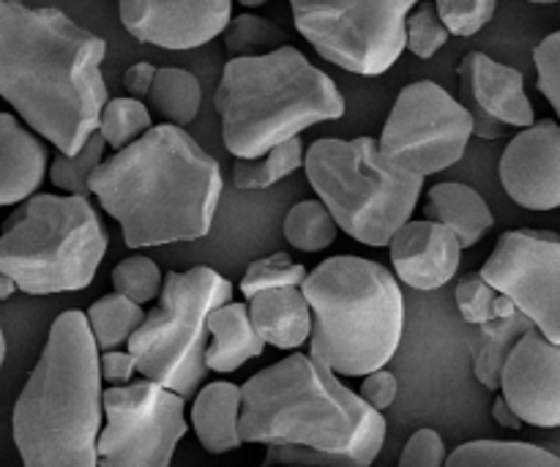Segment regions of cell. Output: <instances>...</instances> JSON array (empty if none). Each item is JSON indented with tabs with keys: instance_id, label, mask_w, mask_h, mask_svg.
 <instances>
[{
	"instance_id": "6da1fadb",
	"label": "cell",
	"mask_w": 560,
	"mask_h": 467,
	"mask_svg": "<svg viewBox=\"0 0 560 467\" xmlns=\"http://www.w3.org/2000/svg\"><path fill=\"white\" fill-rule=\"evenodd\" d=\"M104 58L107 42L60 9L0 0V98L63 156L96 135Z\"/></svg>"
},
{
	"instance_id": "7a4b0ae2",
	"label": "cell",
	"mask_w": 560,
	"mask_h": 467,
	"mask_svg": "<svg viewBox=\"0 0 560 467\" xmlns=\"http://www.w3.org/2000/svg\"><path fill=\"white\" fill-rule=\"evenodd\" d=\"M241 441L268 448L266 465L370 467L386 419L312 355H288L241 386Z\"/></svg>"
},
{
	"instance_id": "3957f363",
	"label": "cell",
	"mask_w": 560,
	"mask_h": 467,
	"mask_svg": "<svg viewBox=\"0 0 560 467\" xmlns=\"http://www.w3.org/2000/svg\"><path fill=\"white\" fill-rule=\"evenodd\" d=\"M222 189L217 159L175 124L151 126L91 175V195L120 224L129 249L206 238Z\"/></svg>"
},
{
	"instance_id": "277c9868",
	"label": "cell",
	"mask_w": 560,
	"mask_h": 467,
	"mask_svg": "<svg viewBox=\"0 0 560 467\" xmlns=\"http://www.w3.org/2000/svg\"><path fill=\"white\" fill-rule=\"evenodd\" d=\"M98 348L82 312L55 317L11 416L22 467H98L102 432Z\"/></svg>"
},
{
	"instance_id": "5b68a950",
	"label": "cell",
	"mask_w": 560,
	"mask_h": 467,
	"mask_svg": "<svg viewBox=\"0 0 560 467\" xmlns=\"http://www.w3.org/2000/svg\"><path fill=\"white\" fill-rule=\"evenodd\" d=\"M224 148L235 159H255L301 131L345 115L337 82L284 47L252 58H230L213 96Z\"/></svg>"
},
{
	"instance_id": "8992f818",
	"label": "cell",
	"mask_w": 560,
	"mask_h": 467,
	"mask_svg": "<svg viewBox=\"0 0 560 467\" xmlns=\"http://www.w3.org/2000/svg\"><path fill=\"white\" fill-rule=\"evenodd\" d=\"M301 293L312 310L310 355L334 375L364 377L397 355L405 299L397 277L366 257H328L306 273Z\"/></svg>"
},
{
	"instance_id": "52a82bcc",
	"label": "cell",
	"mask_w": 560,
	"mask_h": 467,
	"mask_svg": "<svg viewBox=\"0 0 560 467\" xmlns=\"http://www.w3.org/2000/svg\"><path fill=\"white\" fill-rule=\"evenodd\" d=\"M109 235L88 197L33 195L0 233V271L27 295L77 293L96 277Z\"/></svg>"
},
{
	"instance_id": "ba28073f",
	"label": "cell",
	"mask_w": 560,
	"mask_h": 467,
	"mask_svg": "<svg viewBox=\"0 0 560 467\" xmlns=\"http://www.w3.org/2000/svg\"><path fill=\"white\" fill-rule=\"evenodd\" d=\"M304 170L337 227L375 249L388 246L394 233L410 222L424 189V178L383 156L375 137L312 142Z\"/></svg>"
},
{
	"instance_id": "9c48e42d",
	"label": "cell",
	"mask_w": 560,
	"mask_h": 467,
	"mask_svg": "<svg viewBox=\"0 0 560 467\" xmlns=\"http://www.w3.org/2000/svg\"><path fill=\"white\" fill-rule=\"evenodd\" d=\"M233 282L208 266L170 271L159 290V306L126 342L137 372L189 399L208 372V315L233 301Z\"/></svg>"
},
{
	"instance_id": "30bf717a",
	"label": "cell",
	"mask_w": 560,
	"mask_h": 467,
	"mask_svg": "<svg viewBox=\"0 0 560 467\" xmlns=\"http://www.w3.org/2000/svg\"><path fill=\"white\" fill-rule=\"evenodd\" d=\"M421 0H290L295 31L320 58L361 77L386 74L405 52V20Z\"/></svg>"
},
{
	"instance_id": "8fae6325",
	"label": "cell",
	"mask_w": 560,
	"mask_h": 467,
	"mask_svg": "<svg viewBox=\"0 0 560 467\" xmlns=\"http://www.w3.org/2000/svg\"><path fill=\"white\" fill-rule=\"evenodd\" d=\"M474 118L432 80L402 87L377 140L383 156L419 178L454 167L468 151Z\"/></svg>"
},
{
	"instance_id": "7c38bea8",
	"label": "cell",
	"mask_w": 560,
	"mask_h": 467,
	"mask_svg": "<svg viewBox=\"0 0 560 467\" xmlns=\"http://www.w3.org/2000/svg\"><path fill=\"white\" fill-rule=\"evenodd\" d=\"M102 410L107 424L98 432V467H170L189 432L186 399L153 381L107 388Z\"/></svg>"
},
{
	"instance_id": "4fadbf2b",
	"label": "cell",
	"mask_w": 560,
	"mask_h": 467,
	"mask_svg": "<svg viewBox=\"0 0 560 467\" xmlns=\"http://www.w3.org/2000/svg\"><path fill=\"white\" fill-rule=\"evenodd\" d=\"M479 273L534 323L536 331L560 345V235L509 230Z\"/></svg>"
},
{
	"instance_id": "5bb4252c",
	"label": "cell",
	"mask_w": 560,
	"mask_h": 467,
	"mask_svg": "<svg viewBox=\"0 0 560 467\" xmlns=\"http://www.w3.org/2000/svg\"><path fill=\"white\" fill-rule=\"evenodd\" d=\"M118 11L137 42L180 52L222 36L233 0H118Z\"/></svg>"
},
{
	"instance_id": "9a60e30c",
	"label": "cell",
	"mask_w": 560,
	"mask_h": 467,
	"mask_svg": "<svg viewBox=\"0 0 560 467\" xmlns=\"http://www.w3.org/2000/svg\"><path fill=\"white\" fill-rule=\"evenodd\" d=\"M501 397L523 424L560 427V345L536 328L523 334L503 364Z\"/></svg>"
},
{
	"instance_id": "2e32d148",
	"label": "cell",
	"mask_w": 560,
	"mask_h": 467,
	"mask_svg": "<svg viewBox=\"0 0 560 467\" xmlns=\"http://www.w3.org/2000/svg\"><path fill=\"white\" fill-rule=\"evenodd\" d=\"M463 104L474 118V135L495 140L506 126L528 129L536 124L534 104L525 93V77L485 52H468L459 63Z\"/></svg>"
},
{
	"instance_id": "e0dca14e",
	"label": "cell",
	"mask_w": 560,
	"mask_h": 467,
	"mask_svg": "<svg viewBox=\"0 0 560 467\" xmlns=\"http://www.w3.org/2000/svg\"><path fill=\"white\" fill-rule=\"evenodd\" d=\"M506 195L528 211L560 208V124L539 120L520 131L501 156Z\"/></svg>"
},
{
	"instance_id": "ac0fdd59",
	"label": "cell",
	"mask_w": 560,
	"mask_h": 467,
	"mask_svg": "<svg viewBox=\"0 0 560 467\" xmlns=\"http://www.w3.org/2000/svg\"><path fill=\"white\" fill-rule=\"evenodd\" d=\"M394 273L408 288L430 293L452 282L463 262V244L441 222H405L388 241Z\"/></svg>"
},
{
	"instance_id": "d6986e66",
	"label": "cell",
	"mask_w": 560,
	"mask_h": 467,
	"mask_svg": "<svg viewBox=\"0 0 560 467\" xmlns=\"http://www.w3.org/2000/svg\"><path fill=\"white\" fill-rule=\"evenodd\" d=\"M47 145L16 115L0 113V206L33 197L47 173Z\"/></svg>"
},
{
	"instance_id": "ffe728a7",
	"label": "cell",
	"mask_w": 560,
	"mask_h": 467,
	"mask_svg": "<svg viewBox=\"0 0 560 467\" xmlns=\"http://www.w3.org/2000/svg\"><path fill=\"white\" fill-rule=\"evenodd\" d=\"M249 320L262 342L279 350H295L310 339L312 310L301 288L262 290L249 299Z\"/></svg>"
},
{
	"instance_id": "44dd1931",
	"label": "cell",
	"mask_w": 560,
	"mask_h": 467,
	"mask_svg": "<svg viewBox=\"0 0 560 467\" xmlns=\"http://www.w3.org/2000/svg\"><path fill=\"white\" fill-rule=\"evenodd\" d=\"M208 348H206V366L213 372H230L241 370L246 361L260 359L266 342L260 334L255 331L249 320V306L246 304H228L217 306L208 315Z\"/></svg>"
},
{
	"instance_id": "7402d4cb",
	"label": "cell",
	"mask_w": 560,
	"mask_h": 467,
	"mask_svg": "<svg viewBox=\"0 0 560 467\" xmlns=\"http://www.w3.org/2000/svg\"><path fill=\"white\" fill-rule=\"evenodd\" d=\"M424 213L432 222H441L459 238L463 249L479 244L495 224L490 206L476 189L454 180H443L427 191Z\"/></svg>"
},
{
	"instance_id": "603a6c76",
	"label": "cell",
	"mask_w": 560,
	"mask_h": 467,
	"mask_svg": "<svg viewBox=\"0 0 560 467\" xmlns=\"http://www.w3.org/2000/svg\"><path fill=\"white\" fill-rule=\"evenodd\" d=\"M241 421V386L211 383L197 394L191 405V427L208 454H228L244 446L238 432Z\"/></svg>"
},
{
	"instance_id": "cb8c5ba5",
	"label": "cell",
	"mask_w": 560,
	"mask_h": 467,
	"mask_svg": "<svg viewBox=\"0 0 560 467\" xmlns=\"http://www.w3.org/2000/svg\"><path fill=\"white\" fill-rule=\"evenodd\" d=\"M530 328H534V323L523 312H514L509 317H498V320L474 326L468 345L470 359H474V375L481 386L490 388V392L501 388L503 364H506L509 353L520 342V337L528 334Z\"/></svg>"
},
{
	"instance_id": "d4e9b609",
	"label": "cell",
	"mask_w": 560,
	"mask_h": 467,
	"mask_svg": "<svg viewBox=\"0 0 560 467\" xmlns=\"http://www.w3.org/2000/svg\"><path fill=\"white\" fill-rule=\"evenodd\" d=\"M443 467H560V457L534 443L470 441L454 448Z\"/></svg>"
},
{
	"instance_id": "484cf974",
	"label": "cell",
	"mask_w": 560,
	"mask_h": 467,
	"mask_svg": "<svg viewBox=\"0 0 560 467\" xmlns=\"http://www.w3.org/2000/svg\"><path fill=\"white\" fill-rule=\"evenodd\" d=\"M148 98L167 124L189 126L200 115L202 87L191 71L164 66V69H156Z\"/></svg>"
},
{
	"instance_id": "4316f807",
	"label": "cell",
	"mask_w": 560,
	"mask_h": 467,
	"mask_svg": "<svg viewBox=\"0 0 560 467\" xmlns=\"http://www.w3.org/2000/svg\"><path fill=\"white\" fill-rule=\"evenodd\" d=\"M304 153L306 151L301 137H293V140H284L279 142V145H273L271 151H266L262 156L235 159V186L244 191L268 189V186L279 184V180H284L288 175H293L295 170L304 167Z\"/></svg>"
},
{
	"instance_id": "83f0119b",
	"label": "cell",
	"mask_w": 560,
	"mask_h": 467,
	"mask_svg": "<svg viewBox=\"0 0 560 467\" xmlns=\"http://www.w3.org/2000/svg\"><path fill=\"white\" fill-rule=\"evenodd\" d=\"M85 317L98 353H104V350H118L120 345L129 342L131 334L145 320V310L140 304H135V301L126 299V295L113 293L98 299L85 312Z\"/></svg>"
},
{
	"instance_id": "f1b7e54d",
	"label": "cell",
	"mask_w": 560,
	"mask_h": 467,
	"mask_svg": "<svg viewBox=\"0 0 560 467\" xmlns=\"http://www.w3.org/2000/svg\"><path fill=\"white\" fill-rule=\"evenodd\" d=\"M337 222L320 200H301L284 217V238L299 252H323L337 241Z\"/></svg>"
},
{
	"instance_id": "f546056e",
	"label": "cell",
	"mask_w": 560,
	"mask_h": 467,
	"mask_svg": "<svg viewBox=\"0 0 560 467\" xmlns=\"http://www.w3.org/2000/svg\"><path fill=\"white\" fill-rule=\"evenodd\" d=\"M151 126V113H148V107L142 104V98L120 96L107 98V104L102 107V115H98L96 131L113 151H120V148H126L129 142H135L137 137L145 135Z\"/></svg>"
},
{
	"instance_id": "4dcf8cb0",
	"label": "cell",
	"mask_w": 560,
	"mask_h": 467,
	"mask_svg": "<svg viewBox=\"0 0 560 467\" xmlns=\"http://www.w3.org/2000/svg\"><path fill=\"white\" fill-rule=\"evenodd\" d=\"M224 47L230 58H252V55H266L288 44V33L271 20L260 14H238L224 27Z\"/></svg>"
},
{
	"instance_id": "1f68e13d",
	"label": "cell",
	"mask_w": 560,
	"mask_h": 467,
	"mask_svg": "<svg viewBox=\"0 0 560 467\" xmlns=\"http://www.w3.org/2000/svg\"><path fill=\"white\" fill-rule=\"evenodd\" d=\"M104 148L107 142L102 140V135H91V140L80 148L71 156H63L60 153L58 159L49 167V180L58 186L63 195H80L88 197L91 195V175L96 173L98 164L104 162Z\"/></svg>"
},
{
	"instance_id": "d6a6232c",
	"label": "cell",
	"mask_w": 560,
	"mask_h": 467,
	"mask_svg": "<svg viewBox=\"0 0 560 467\" xmlns=\"http://www.w3.org/2000/svg\"><path fill=\"white\" fill-rule=\"evenodd\" d=\"M454 299H457L459 315H463V320L470 323V326H481V323L509 317L517 312V306H514L506 295L498 293L481 273L465 277L463 282L457 284V290H454Z\"/></svg>"
},
{
	"instance_id": "836d02e7",
	"label": "cell",
	"mask_w": 560,
	"mask_h": 467,
	"mask_svg": "<svg viewBox=\"0 0 560 467\" xmlns=\"http://www.w3.org/2000/svg\"><path fill=\"white\" fill-rule=\"evenodd\" d=\"M306 266L295 262L288 252H277L262 260L249 262L244 279H241V293L246 299L262 293V290H277V288H301L306 279Z\"/></svg>"
},
{
	"instance_id": "e575fe53",
	"label": "cell",
	"mask_w": 560,
	"mask_h": 467,
	"mask_svg": "<svg viewBox=\"0 0 560 467\" xmlns=\"http://www.w3.org/2000/svg\"><path fill=\"white\" fill-rule=\"evenodd\" d=\"M162 268L153 260H148V257H126V260H120L118 266L113 268L115 293L126 295V299L135 301V304L140 306H145L148 301L156 299L159 290H162Z\"/></svg>"
},
{
	"instance_id": "d590c367",
	"label": "cell",
	"mask_w": 560,
	"mask_h": 467,
	"mask_svg": "<svg viewBox=\"0 0 560 467\" xmlns=\"http://www.w3.org/2000/svg\"><path fill=\"white\" fill-rule=\"evenodd\" d=\"M448 36L452 33L443 25L441 14L432 3H416V9L405 20V49H410L421 60L432 58L438 49H443Z\"/></svg>"
},
{
	"instance_id": "8d00e7d4",
	"label": "cell",
	"mask_w": 560,
	"mask_h": 467,
	"mask_svg": "<svg viewBox=\"0 0 560 467\" xmlns=\"http://www.w3.org/2000/svg\"><path fill=\"white\" fill-rule=\"evenodd\" d=\"M443 25L452 36H476L495 16L498 0H435Z\"/></svg>"
},
{
	"instance_id": "74e56055",
	"label": "cell",
	"mask_w": 560,
	"mask_h": 467,
	"mask_svg": "<svg viewBox=\"0 0 560 467\" xmlns=\"http://www.w3.org/2000/svg\"><path fill=\"white\" fill-rule=\"evenodd\" d=\"M534 63L539 71V91L558 113L560 120V31L541 38L534 49Z\"/></svg>"
},
{
	"instance_id": "f35d334b",
	"label": "cell",
	"mask_w": 560,
	"mask_h": 467,
	"mask_svg": "<svg viewBox=\"0 0 560 467\" xmlns=\"http://www.w3.org/2000/svg\"><path fill=\"white\" fill-rule=\"evenodd\" d=\"M446 443L435 430H419L402 448L399 467H443L446 465Z\"/></svg>"
},
{
	"instance_id": "ab89813d",
	"label": "cell",
	"mask_w": 560,
	"mask_h": 467,
	"mask_svg": "<svg viewBox=\"0 0 560 467\" xmlns=\"http://www.w3.org/2000/svg\"><path fill=\"white\" fill-rule=\"evenodd\" d=\"M397 394H399L397 377L383 366V370H375L370 372V375H364L359 397L364 399L372 410L383 413V410H388L394 402H397Z\"/></svg>"
},
{
	"instance_id": "60d3db41",
	"label": "cell",
	"mask_w": 560,
	"mask_h": 467,
	"mask_svg": "<svg viewBox=\"0 0 560 467\" xmlns=\"http://www.w3.org/2000/svg\"><path fill=\"white\" fill-rule=\"evenodd\" d=\"M98 375L109 386H126L137 375V361L129 350H104L98 353Z\"/></svg>"
},
{
	"instance_id": "b9f144b4",
	"label": "cell",
	"mask_w": 560,
	"mask_h": 467,
	"mask_svg": "<svg viewBox=\"0 0 560 467\" xmlns=\"http://www.w3.org/2000/svg\"><path fill=\"white\" fill-rule=\"evenodd\" d=\"M153 77H156V66L151 63H135L126 69L124 87L131 98H145L151 93Z\"/></svg>"
},
{
	"instance_id": "7bdbcfd3",
	"label": "cell",
	"mask_w": 560,
	"mask_h": 467,
	"mask_svg": "<svg viewBox=\"0 0 560 467\" xmlns=\"http://www.w3.org/2000/svg\"><path fill=\"white\" fill-rule=\"evenodd\" d=\"M492 416H495V421L501 427H506V430H520L523 427V421L517 419V413H514L512 408L506 405V399H495V405H492Z\"/></svg>"
},
{
	"instance_id": "ee69618b",
	"label": "cell",
	"mask_w": 560,
	"mask_h": 467,
	"mask_svg": "<svg viewBox=\"0 0 560 467\" xmlns=\"http://www.w3.org/2000/svg\"><path fill=\"white\" fill-rule=\"evenodd\" d=\"M14 293H16L14 279H11L9 273H5V271H0V301L11 299V295H14Z\"/></svg>"
},
{
	"instance_id": "f6af8a7d",
	"label": "cell",
	"mask_w": 560,
	"mask_h": 467,
	"mask_svg": "<svg viewBox=\"0 0 560 467\" xmlns=\"http://www.w3.org/2000/svg\"><path fill=\"white\" fill-rule=\"evenodd\" d=\"M268 0H238V5H244V9H260V5H266Z\"/></svg>"
},
{
	"instance_id": "bcb514c9",
	"label": "cell",
	"mask_w": 560,
	"mask_h": 467,
	"mask_svg": "<svg viewBox=\"0 0 560 467\" xmlns=\"http://www.w3.org/2000/svg\"><path fill=\"white\" fill-rule=\"evenodd\" d=\"M5 361V337H3V328H0V366Z\"/></svg>"
},
{
	"instance_id": "7dc6e473",
	"label": "cell",
	"mask_w": 560,
	"mask_h": 467,
	"mask_svg": "<svg viewBox=\"0 0 560 467\" xmlns=\"http://www.w3.org/2000/svg\"><path fill=\"white\" fill-rule=\"evenodd\" d=\"M528 3H539V5H550V3H558V0H528Z\"/></svg>"
},
{
	"instance_id": "c3c4849f",
	"label": "cell",
	"mask_w": 560,
	"mask_h": 467,
	"mask_svg": "<svg viewBox=\"0 0 560 467\" xmlns=\"http://www.w3.org/2000/svg\"><path fill=\"white\" fill-rule=\"evenodd\" d=\"M3 3H22V0H3Z\"/></svg>"
}]
</instances>
